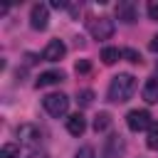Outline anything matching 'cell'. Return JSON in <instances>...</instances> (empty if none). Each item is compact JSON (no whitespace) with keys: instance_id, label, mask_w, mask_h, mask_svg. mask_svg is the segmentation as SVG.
I'll list each match as a JSON object with an SVG mask.
<instances>
[{"instance_id":"obj_13","label":"cell","mask_w":158,"mask_h":158,"mask_svg":"<svg viewBox=\"0 0 158 158\" xmlns=\"http://www.w3.org/2000/svg\"><path fill=\"white\" fill-rule=\"evenodd\" d=\"M143 99H146L148 104H156V101H158V77L146 81V86H143Z\"/></svg>"},{"instance_id":"obj_3","label":"cell","mask_w":158,"mask_h":158,"mask_svg":"<svg viewBox=\"0 0 158 158\" xmlns=\"http://www.w3.org/2000/svg\"><path fill=\"white\" fill-rule=\"evenodd\" d=\"M42 106H44V111H47L49 116L59 118V116H64L67 109H69V96H67V94H47V96L42 99Z\"/></svg>"},{"instance_id":"obj_12","label":"cell","mask_w":158,"mask_h":158,"mask_svg":"<svg viewBox=\"0 0 158 158\" xmlns=\"http://www.w3.org/2000/svg\"><path fill=\"white\" fill-rule=\"evenodd\" d=\"M91 126H94L96 133H104V131L111 126V114H109V111H99V114L94 116V123H91Z\"/></svg>"},{"instance_id":"obj_19","label":"cell","mask_w":158,"mask_h":158,"mask_svg":"<svg viewBox=\"0 0 158 158\" xmlns=\"http://www.w3.org/2000/svg\"><path fill=\"white\" fill-rule=\"evenodd\" d=\"M74 69H77V74H89V72H91V62H89V59H79Z\"/></svg>"},{"instance_id":"obj_8","label":"cell","mask_w":158,"mask_h":158,"mask_svg":"<svg viewBox=\"0 0 158 158\" xmlns=\"http://www.w3.org/2000/svg\"><path fill=\"white\" fill-rule=\"evenodd\" d=\"M116 17H118L121 22H136V5L128 2V0L118 2V5H116Z\"/></svg>"},{"instance_id":"obj_20","label":"cell","mask_w":158,"mask_h":158,"mask_svg":"<svg viewBox=\"0 0 158 158\" xmlns=\"http://www.w3.org/2000/svg\"><path fill=\"white\" fill-rule=\"evenodd\" d=\"M74 158H96V153H94V148L91 146H81L79 151H77V156Z\"/></svg>"},{"instance_id":"obj_15","label":"cell","mask_w":158,"mask_h":158,"mask_svg":"<svg viewBox=\"0 0 158 158\" xmlns=\"http://www.w3.org/2000/svg\"><path fill=\"white\" fill-rule=\"evenodd\" d=\"M0 158H20V146L17 143H5L0 148Z\"/></svg>"},{"instance_id":"obj_9","label":"cell","mask_w":158,"mask_h":158,"mask_svg":"<svg viewBox=\"0 0 158 158\" xmlns=\"http://www.w3.org/2000/svg\"><path fill=\"white\" fill-rule=\"evenodd\" d=\"M121 153H123V141H121V136H111V138L106 141V146H104V158H121Z\"/></svg>"},{"instance_id":"obj_6","label":"cell","mask_w":158,"mask_h":158,"mask_svg":"<svg viewBox=\"0 0 158 158\" xmlns=\"http://www.w3.org/2000/svg\"><path fill=\"white\" fill-rule=\"evenodd\" d=\"M47 22H49V10H47V5L37 2L30 12V25L35 30H47Z\"/></svg>"},{"instance_id":"obj_23","label":"cell","mask_w":158,"mask_h":158,"mask_svg":"<svg viewBox=\"0 0 158 158\" xmlns=\"http://www.w3.org/2000/svg\"><path fill=\"white\" fill-rule=\"evenodd\" d=\"M52 7H57V10H59V7H67V2H64V0H54Z\"/></svg>"},{"instance_id":"obj_11","label":"cell","mask_w":158,"mask_h":158,"mask_svg":"<svg viewBox=\"0 0 158 158\" xmlns=\"http://www.w3.org/2000/svg\"><path fill=\"white\" fill-rule=\"evenodd\" d=\"M67 131H69L72 136H81V133L86 131V118H84L81 114H72V116L67 118Z\"/></svg>"},{"instance_id":"obj_14","label":"cell","mask_w":158,"mask_h":158,"mask_svg":"<svg viewBox=\"0 0 158 158\" xmlns=\"http://www.w3.org/2000/svg\"><path fill=\"white\" fill-rule=\"evenodd\" d=\"M118 57H121V49H116V47H104V49H101V62L109 64V67L116 64Z\"/></svg>"},{"instance_id":"obj_16","label":"cell","mask_w":158,"mask_h":158,"mask_svg":"<svg viewBox=\"0 0 158 158\" xmlns=\"http://www.w3.org/2000/svg\"><path fill=\"white\" fill-rule=\"evenodd\" d=\"M146 146H148L151 151H156V148H158V121H153V123H151V128H148V141H146Z\"/></svg>"},{"instance_id":"obj_10","label":"cell","mask_w":158,"mask_h":158,"mask_svg":"<svg viewBox=\"0 0 158 158\" xmlns=\"http://www.w3.org/2000/svg\"><path fill=\"white\" fill-rule=\"evenodd\" d=\"M59 81H64V74L62 72H42L40 77H37V89H44V86H52V84H59Z\"/></svg>"},{"instance_id":"obj_1","label":"cell","mask_w":158,"mask_h":158,"mask_svg":"<svg viewBox=\"0 0 158 158\" xmlns=\"http://www.w3.org/2000/svg\"><path fill=\"white\" fill-rule=\"evenodd\" d=\"M133 91H136V77L133 74H116L109 84V101L123 104L133 96Z\"/></svg>"},{"instance_id":"obj_21","label":"cell","mask_w":158,"mask_h":158,"mask_svg":"<svg viewBox=\"0 0 158 158\" xmlns=\"http://www.w3.org/2000/svg\"><path fill=\"white\" fill-rule=\"evenodd\" d=\"M148 15H151V20H158V0H153L148 5Z\"/></svg>"},{"instance_id":"obj_17","label":"cell","mask_w":158,"mask_h":158,"mask_svg":"<svg viewBox=\"0 0 158 158\" xmlns=\"http://www.w3.org/2000/svg\"><path fill=\"white\" fill-rule=\"evenodd\" d=\"M91 101H94V91H91V89L77 91V104H79V106H91Z\"/></svg>"},{"instance_id":"obj_18","label":"cell","mask_w":158,"mask_h":158,"mask_svg":"<svg viewBox=\"0 0 158 158\" xmlns=\"http://www.w3.org/2000/svg\"><path fill=\"white\" fill-rule=\"evenodd\" d=\"M121 57H123L126 62H131V64H138V62H141V54H138L136 49H131V47L121 49Z\"/></svg>"},{"instance_id":"obj_5","label":"cell","mask_w":158,"mask_h":158,"mask_svg":"<svg viewBox=\"0 0 158 158\" xmlns=\"http://www.w3.org/2000/svg\"><path fill=\"white\" fill-rule=\"evenodd\" d=\"M17 138H20V143L22 146H37L40 141H42V131L35 126V123H22V126H17Z\"/></svg>"},{"instance_id":"obj_24","label":"cell","mask_w":158,"mask_h":158,"mask_svg":"<svg viewBox=\"0 0 158 158\" xmlns=\"http://www.w3.org/2000/svg\"><path fill=\"white\" fill-rule=\"evenodd\" d=\"M27 158H47V156H44V153H30Z\"/></svg>"},{"instance_id":"obj_4","label":"cell","mask_w":158,"mask_h":158,"mask_svg":"<svg viewBox=\"0 0 158 158\" xmlns=\"http://www.w3.org/2000/svg\"><path fill=\"white\" fill-rule=\"evenodd\" d=\"M151 123H153V118L146 109H133L126 114V126L131 131H146V128H151Z\"/></svg>"},{"instance_id":"obj_22","label":"cell","mask_w":158,"mask_h":158,"mask_svg":"<svg viewBox=\"0 0 158 158\" xmlns=\"http://www.w3.org/2000/svg\"><path fill=\"white\" fill-rule=\"evenodd\" d=\"M148 49H151V52H158V35H156V37L151 40V44H148Z\"/></svg>"},{"instance_id":"obj_7","label":"cell","mask_w":158,"mask_h":158,"mask_svg":"<svg viewBox=\"0 0 158 158\" xmlns=\"http://www.w3.org/2000/svg\"><path fill=\"white\" fill-rule=\"evenodd\" d=\"M64 54H67V47H64V42H62V40H52V42L44 47V52H42V59H44V62H59Z\"/></svg>"},{"instance_id":"obj_2","label":"cell","mask_w":158,"mask_h":158,"mask_svg":"<svg viewBox=\"0 0 158 158\" xmlns=\"http://www.w3.org/2000/svg\"><path fill=\"white\" fill-rule=\"evenodd\" d=\"M86 27H89V35H91L94 40H109V37L114 35V30H116L114 20L106 17V15H101V17H91V20L86 22Z\"/></svg>"}]
</instances>
